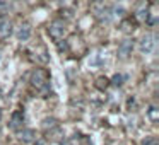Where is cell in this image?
<instances>
[{
	"instance_id": "1",
	"label": "cell",
	"mask_w": 159,
	"mask_h": 145,
	"mask_svg": "<svg viewBox=\"0 0 159 145\" xmlns=\"http://www.w3.org/2000/svg\"><path fill=\"white\" fill-rule=\"evenodd\" d=\"M29 82H31V86L34 87L36 90H39V92H43V94L48 92V89H50V75L45 68L33 70Z\"/></svg>"
},
{
	"instance_id": "2",
	"label": "cell",
	"mask_w": 159,
	"mask_h": 145,
	"mask_svg": "<svg viewBox=\"0 0 159 145\" xmlns=\"http://www.w3.org/2000/svg\"><path fill=\"white\" fill-rule=\"evenodd\" d=\"M48 34H50V38L55 39V41L62 39L63 34H65V21H62V19L52 21L50 26H48Z\"/></svg>"
},
{
	"instance_id": "3",
	"label": "cell",
	"mask_w": 159,
	"mask_h": 145,
	"mask_svg": "<svg viewBox=\"0 0 159 145\" xmlns=\"http://www.w3.org/2000/svg\"><path fill=\"white\" fill-rule=\"evenodd\" d=\"M154 48H156V34L147 33V34L142 36L140 41H139V50L145 55H149V53L154 51Z\"/></svg>"
},
{
	"instance_id": "4",
	"label": "cell",
	"mask_w": 159,
	"mask_h": 145,
	"mask_svg": "<svg viewBox=\"0 0 159 145\" xmlns=\"http://www.w3.org/2000/svg\"><path fill=\"white\" fill-rule=\"evenodd\" d=\"M132 50H134V39L127 38L118 45V58L120 60H127L132 55Z\"/></svg>"
},
{
	"instance_id": "5",
	"label": "cell",
	"mask_w": 159,
	"mask_h": 145,
	"mask_svg": "<svg viewBox=\"0 0 159 145\" xmlns=\"http://www.w3.org/2000/svg\"><path fill=\"white\" fill-rule=\"evenodd\" d=\"M14 34L19 41H22V43L28 41V39L31 38V26H29L28 22H19L17 28L14 29Z\"/></svg>"
},
{
	"instance_id": "6",
	"label": "cell",
	"mask_w": 159,
	"mask_h": 145,
	"mask_svg": "<svg viewBox=\"0 0 159 145\" xmlns=\"http://www.w3.org/2000/svg\"><path fill=\"white\" fill-rule=\"evenodd\" d=\"M9 128L12 131H19L24 128V113L22 111H14L11 116V121H9Z\"/></svg>"
},
{
	"instance_id": "7",
	"label": "cell",
	"mask_w": 159,
	"mask_h": 145,
	"mask_svg": "<svg viewBox=\"0 0 159 145\" xmlns=\"http://www.w3.org/2000/svg\"><path fill=\"white\" fill-rule=\"evenodd\" d=\"M12 33H14L12 22L9 21V19L2 17V19H0V39H7V38H11Z\"/></svg>"
},
{
	"instance_id": "8",
	"label": "cell",
	"mask_w": 159,
	"mask_h": 145,
	"mask_svg": "<svg viewBox=\"0 0 159 145\" xmlns=\"http://www.w3.org/2000/svg\"><path fill=\"white\" fill-rule=\"evenodd\" d=\"M94 15L99 19L101 22H108L111 19H115L113 15V7H101V9H96L94 11Z\"/></svg>"
},
{
	"instance_id": "9",
	"label": "cell",
	"mask_w": 159,
	"mask_h": 145,
	"mask_svg": "<svg viewBox=\"0 0 159 145\" xmlns=\"http://www.w3.org/2000/svg\"><path fill=\"white\" fill-rule=\"evenodd\" d=\"M135 19H137L140 24L151 22V11H149L147 5H144V7H139V9H137V12H135Z\"/></svg>"
},
{
	"instance_id": "10",
	"label": "cell",
	"mask_w": 159,
	"mask_h": 145,
	"mask_svg": "<svg viewBox=\"0 0 159 145\" xmlns=\"http://www.w3.org/2000/svg\"><path fill=\"white\" fill-rule=\"evenodd\" d=\"M19 138H21L24 143H31V142L36 140V133L31 128H22V130H19Z\"/></svg>"
},
{
	"instance_id": "11",
	"label": "cell",
	"mask_w": 159,
	"mask_h": 145,
	"mask_svg": "<svg viewBox=\"0 0 159 145\" xmlns=\"http://www.w3.org/2000/svg\"><path fill=\"white\" fill-rule=\"evenodd\" d=\"M57 128H58V121H57L55 118H45V120H43V130H45L46 133H52Z\"/></svg>"
},
{
	"instance_id": "12",
	"label": "cell",
	"mask_w": 159,
	"mask_h": 145,
	"mask_svg": "<svg viewBox=\"0 0 159 145\" xmlns=\"http://www.w3.org/2000/svg\"><path fill=\"white\" fill-rule=\"evenodd\" d=\"M147 118L152 121V123H156V121H159V109L156 106H151L147 109Z\"/></svg>"
},
{
	"instance_id": "13",
	"label": "cell",
	"mask_w": 159,
	"mask_h": 145,
	"mask_svg": "<svg viewBox=\"0 0 159 145\" xmlns=\"http://www.w3.org/2000/svg\"><path fill=\"white\" fill-rule=\"evenodd\" d=\"M135 29V24L130 21V19H125V21H121V31L123 33H132Z\"/></svg>"
},
{
	"instance_id": "14",
	"label": "cell",
	"mask_w": 159,
	"mask_h": 145,
	"mask_svg": "<svg viewBox=\"0 0 159 145\" xmlns=\"http://www.w3.org/2000/svg\"><path fill=\"white\" fill-rule=\"evenodd\" d=\"M108 86H110V80H108L106 77H99V79H98V82H96V87H98V89L103 90V89H106Z\"/></svg>"
},
{
	"instance_id": "15",
	"label": "cell",
	"mask_w": 159,
	"mask_h": 145,
	"mask_svg": "<svg viewBox=\"0 0 159 145\" xmlns=\"http://www.w3.org/2000/svg\"><path fill=\"white\" fill-rule=\"evenodd\" d=\"M123 80H125V75L116 73V75H113V79H111V84H113V86H116V87H120L121 84H123Z\"/></svg>"
},
{
	"instance_id": "16",
	"label": "cell",
	"mask_w": 159,
	"mask_h": 145,
	"mask_svg": "<svg viewBox=\"0 0 159 145\" xmlns=\"http://www.w3.org/2000/svg\"><path fill=\"white\" fill-rule=\"evenodd\" d=\"M9 11H11V7H9L7 4H5L4 0H0V17L7 15V14H9Z\"/></svg>"
},
{
	"instance_id": "17",
	"label": "cell",
	"mask_w": 159,
	"mask_h": 145,
	"mask_svg": "<svg viewBox=\"0 0 159 145\" xmlns=\"http://www.w3.org/2000/svg\"><path fill=\"white\" fill-rule=\"evenodd\" d=\"M57 43H58V51H60V53H67V51H69V45H67V41L62 43V41L58 39Z\"/></svg>"
},
{
	"instance_id": "18",
	"label": "cell",
	"mask_w": 159,
	"mask_h": 145,
	"mask_svg": "<svg viewBox=\"0 0 159 145\" xmlns=\"http://www.w3.org/2000/svg\"><path fill=\"white\" fill-rule=\"evenodd\" d=\"M142 145H157V138L156 137H147L144 142H142Z\"/></svg>"
},
{
	"instance_id": "19",
	"label": "cell",
	"mask_w": 159,
	"mask_h": 145,
	"mask_svg": "<svg viewBox=\"0 0 159 145\" xmlns=\"http://www.w3.org/2000/svg\"><path fill=\"white\" fill-rule=\"evenodd\" d=\"M34 145H45V142H43V140H38V142H36Z\"/></svg>"
},
{
	"instance_id": "20",
	"label": "cell",
	"mask_w": 159,
	"mask_h": 145,
	"mask_svg": "<svg viewBox=\"0 0 159 145\" xmlns=\"http://www.w3.org/2000/svg\"><path fill=\"white\" fill-rule=\"evenodd\" d=\"M91 2H94V4H99V2H103V0H91Z\"/></svg>"
},
{
	"instance_id": "21",
	"label": "cell",
	"mask_w": 159,
	"mask_h": 145,
	"mask_svg": "<svg viewBox=\"0 0 159 145\" xmlns=\"http://www.w3.org/2000/svg\"><path fill=\"white\" fill-rule=\"evenodd\" d=\"M0 118H2V113H0Z\"/></svg>"
}]
</instances>
